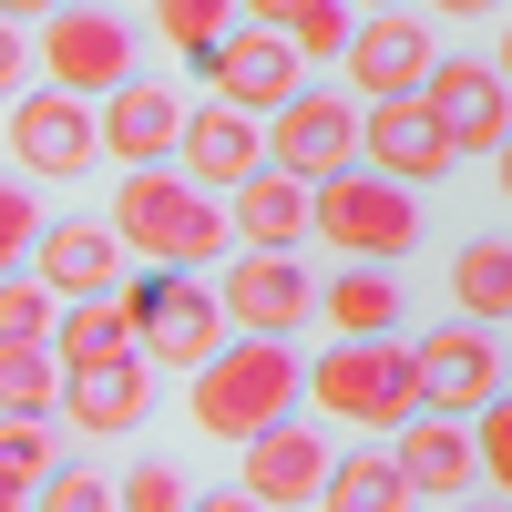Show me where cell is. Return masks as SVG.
Here are the masks:
<instances>
[{"label":"cell","instance_id":"cell-21","mask_svg":"<svg viewBox=\"0 0 512 512\" xmlns=\"http://www.w3.org/2000/svg\"><path fill=\"white\" fill-rule=\"evenodd\" d=\"M226 328H236V308H226V287H175V308H164L154 328H144V349L164 359V369H205V359H216L226 349Z\"/></svg>","mask_w":512,"mask_h":512},{"label":"cell","instance_id":"cell-27","mask_svg":"<svg viewBox=\"0 0 512 512\" xmlns=\"http://www.w3.org/2000/svg\"><path fill=\"white\" fill-rule=\"evenodd\" d=\"M52 431H41V410H11L0 420V502H41V482H52Z\"/></svg>","mask_w":512,"mask_h":512},{"label":"cell","instance_id":"cell-31","mask_svg":"<svg viewBox=\"0 0 512 512\" xmlns=\"http://www.w3.org/2000/svg\"><path fill=\"white\" fill-rule=\"evenodd\" d=\"M41 502H52V512H103V502H113V482H103V472H82V461H52Z\"/></svg>","mask_w":512,"mask_h":512},{"label":"cell","instance_id":"cell-15","mask_svg":"<svg viewBox=\"0 0 512 512\" xmlns=\"http://www.w3.org/2000/svg\"><path fill=\"white\" fill-rule=\"evenodd\" d=\"M502 62H472V52H441V72L420 82L441 113H451V134H461V154H502L512 144V93H502Z\"/></svg>","mask_w":512,"mask_h":512},{"label":"cell","instance_id":"cell-35","mask_svg":"<svg viewBox=\"0 0 512 512\" xmlns=\"http://www.w3.org/2000/svg\"><path fill=\"white\" fill-rule=\"evenodd\" d=\"M308 0H246V21H297Z\"/></svg>","mask_w":512,"mask_h":512},{"label":"cell","instance_id":"cell-38","mask_svg":"<svg viewBox=\"0 0 512 512\" xmlns=\"http://www.w3.org/2000/svg\"><path fill=\"white\" fill-rule=\"evenodd\" d=\"M502 72H512V21H502Z\"/></svg>","mask_w":512,"mask_h":512},{"label":"cell","instance_id":"cell-6","mask_svg":"<svg viewBox=\"0 0 512 512\" xmlns=\"http://www.w3.org/2000/svg\"><path fill=\"white\" fill-rule=\"evenodd\" d=\"M267 154L297 164V175H338V164L369 154V93H328V82H308V93H287L267 113Z\"/></svg>","mask_w":512,"mask_h":512},{"label":"cell","instance_id":"cell-33","mask_svg":"<svg viewBox=\"0 0 512 512\" xmlns=\"http://www.w3.org/2000/svg\"><path fill=\"white\" fill-rule=\"evenodd\" d=\"M472 431H482V482H502V492H512V390L472 420Z\"/></svg>","mask_w":512,"mask_h":512},{"label":"cell","instance_id":"cell-3","mask_svg":"<svg viewBox=\"0 0 512 512\" xmlns=\"http://www.w3.org/2000/svg\"><path fill=\"white\" fill-rule=\"evenodd\" d=\"M308 400L318 420H359V431H400L410 410H431V369L400 328L379 338H328V359H308Z\"/></svg>","mask_w":512,"mask_h":512},{"label":"cell","instance_id":"cell-2","mask_svg":"<svg viewBox=\"0 0 512 512\" xmlns=\"http://www.w3.org/2000/svg\"><path fill=\"white\" fill-rule=\"evenodd\" d=\"M308 400V359L287 349L277 328H236L216 359L195 369V431H216V441H256V431H277V420Z\"/></svg>","mask_w":512,"mask_h":512},{"label":"cell","instance_id":"cell-7","mask_svg":"<svg viewBox=\"0 0 512 512\" xmlns=\"http://www.w3.org/2000/svg\"><path fill=\"white\" fill-rule=\"evenodd\" d=\"M41 72L103 103L113 82H134V21H123V11H82V0H62V11L41 21Z\"/></svg>","mask_w":512,"mask_h":512},{"label":"cell","instance_id":"cell-25","mask_svg":"<svg viewBox=\"0 0 512 512\" xmlns=\"http://www.w3.org/2000/svg\"><path fill=\"white\" fill-rule=\"evenodd\" d=\"M328 502H349V512H390V502H420V482H410L400 441H390V451H349V461L328 472Z\"/></svg>","mask_w":512,"mask_h":512},{"label":"cell","instance_id":"cell-4","mask_svg":"<svg viewBox=\"0 0 512 512\" xmlns=\"http://www.w3.org/2000/svg\"><path fill=\"white\" fill-rule=\"evenodd\" d=\"M318 236L338 256H400L420 246V185H400L390 164H338V175H318Z\"/></svg>","mask_w":512,"mask_h":512},{"label":"cell","instance_id":"cell-8","mask_svg":"<svg viewBox=\"0 0 512 512\" xmlns=\"http://www.w3.org/2000/svg\"><path fill=\"white\" fill-rule=\"evenodd\" d=\"M369 164H390L400 185H441L461 164V134L431 93H369Z\"/></svg>","mask_w":512,"mask_h":512},{"label":"cell","instance_id":"cell-9","mask_svg":"<svg viewBox=\"0 0 512 512\" xmlns=\"http://www.w3.org/2000/svg\"><path fill=\"white\" fill-rule=\"evenodd\" d=\"M216 287H226L236 328H277V338H297V328L318 318V277L297 267L287 246H236L226 267H216Z\"/></svg>","mask_w":512,"mask_h":512},{"label":"cell","instance_id":"cell-1","mask_svg":"<svg viewBox=\"0 0 512 512\" xmlns=\"http://www.w3.org/2000/svg\"><path fill=\"white\" fill-rule=\"evenodd\" d=\"M113 226L134 236V256H164V267H226V256L246 246L236 195H216L185 154H175V164H123Z\"/></svg>","mask_w":512,"mask_h":512},{"label":"cell","instance_id":"cell-26","mask_svg":"<svg viewBox=\"0 0 512 512\" xmlns=\"http://www.w3.org/2000/svg\"><path fill=\"white\" fill-rule=\"evenodd\" d=\"M236 11H246V0H154V31L175 41V62H195V72H205V62L226 52Z\"/></svg>","mask_w":512,"mask_h":512},{"label":"cell","instance_id":"cell-17","mask_svg":"<svg viewBox=\"0 0 512 512\" xmlns=\"http://www.w3.org/2000/svg\"><path fill=\"white\" fill-rule=\"evenodd\" d=\"M123 256H134V236H123L113 216H52L41 246H31V267L62 297H93V287H123Z\"/></svg>","mask_w":512,"mask_h":512},{"label":"cell","instance_id":"cell-29","mask_svg":"<svg viewBox=\"0 0 512 512\" xmlns=\"http://www.w3.org/2000/svg\"><path fill=\"white\" fill-rule=\"evenodd\" d=\"M287 31H297V52H308V62H349V41H359V0H308Z\"/></svg>","mask_w":512,"mask_h":512},{"label":"cell","instance_id":"cell-23","mask_svg":"<svg viewBox=\"0 0 512 512\" xmlns=\"http://www.w3.org/2000/svg\"><path fill=\"white\" fill-rule=\"evenodd\" d=\"M451 297H461V318H482V328L502 318L512 328V246L502 236H461L451 246Z\"/></svg>","mask_w":512,"mask_h":512},{"label":"cell","instance_id":"cell-20","mask_svg":"<svg viewBox=\"0 0 512 512\" xmlns=\"http://www.w3.org/2000/svg\"><path fill=\"white\" fill-rule=\"evenodd\" d=\"M400 308H410V287L390 277V256H349V267L318 287V318H328L338 338H379V328H400Z\"/></svg>","mask_w":512,"mask_h":512},{"label":"cell","instance_id":"cell-10","mask_svg":"<svg viewBox=\"0 0 512 512\" xmlns=\"http://www.w3.org/2000/svg\"><path fill=\"white\" fill-rule=\"evenodd\" d=\"M205 82L226 103H246V113H277L287 93H308V52H297L287 21H256V31H226V52L205 62Z\"/></svg>","mask_w":512,"mask_h":512},{"label":"cell","instance_id":"cell-36","mask_svg":"<svg viewBox=\"0 0 512 512\" xmlns=\"http://www.w3.org/2000/svg\"><path fill=\"white\" fill-rule=\"evenodd\" d=\"M441 21H482V11H502V0H431Z\"/></svg>","mask_w":512,"mask_h":512},{"label":"cell","instance_id":"cell-34","mask_svg":"<svg viewBox=\"0 0 512 512\" xmlns=\"http://www.w3.org/2000/svg\"><path fill=\"white\" fill-rule=\"evenodd\" d=\"M62 0H0V21H52Z\"/></svg>","mask_w":512,"mask_h":512},{"label":"cell","instance_id":"cell-12","mask_svg":"<svg viewBox=\"0 0 512 512\" xmlns=\"http://www.w3.org/2000/svg\"><path fill=\"white\" fill-rule=\"evenodd\" d=\"M185 123H195V103L175 93V82H154V72H134V82H113V93H103V144H113V164H175V154H185Z\"/></svg>","mask_w":512,"mask_h":512},{"label":"cell","instance_id":"cell-16","mask_svg":"<svg viewBox=\"0 0 512 512\" xmlns=\"http://www.w3.org/2000/svg\"><path fill=\"white\" fill-rule=\"evenodd\" d=\"M400 461H410V482H420V502H451V492H472L482 482V431H472V420H461V410H410L400 420Z\"/></svg>","mask_w":512,"mask_h":512},{"label":"cell","instance_id":"cell-5","mask_svg":"<svg viewBox=\"0 0 512 512\" xmlns=\"http://www.w3.org/2000/svg\"><path fill=\"white\" fill-rule=\"evenodd\" d=\"M11 154H21V175L62 185V175H93V154H113V144H103L93 93H72V82L41 72V93H21V103H11Z\"/></svg>","mask_w":512,"mask_h":512},{"label":"cell","instance_id":"cell-19","mask_svg":"<svg viewBox=\"0 0 512 512\" xmlns=\"http://www.w3.org/2000/svg\"><path fill=\"white\" fill-rule=\"evenodd\" d=\"M185 164H195L216 195H236L256 164H267V134H256V113H246V103H226V93H216V103H195V123H185Z\"/></svg>","mask_w":512,"mask_h":512},{"label":"cell","instance_id":"cell-13","mask_svg":"<svg viewBox=\"0 0 512 512\" xmlns=\"http://www.w3.org/2000/svg\"><path fill=\"white\" fill-rule=\"evenodd\" d=\"M154 349H134V359H103V369H72V400H62V420L82 441H123V431H144L154 420Z\"/></svg>","mask_w":512,"mask_h":512},{"label":"cell","instance_id":"cell-30","mask_svg":"<svg viewBox=\"0 0 512 512\" xmlns=\"http://www.w3.org/2000/svg\"><path fill=\"white\" fill-rule=\"evenodd\" d=\"M41 226H52V216H41V195H31V185H0V267H11V256H31Z\"/></svg>","mask_w":512,"mask_h":512},{"label":"cell","instance_id":"cell-28","mask_svg":"<svg viewBox=\"0 0 512 512\" xmlns=\"http://www.w3.org/2000/svg\"><path fill=\"white\" fill-rule=\"evenodd\" d=\"M62 308H72V297L31 267V277H11V287H0V338H52V328H62Z\"/></svg>","mask_w":512,"mask_h":512},{"label":"cell","instance_id":"cell-22","mask_svg":"<svg viewBox=\"0 0 512 512\" xmlns=\"http://www.w3.org/2000/svg\"><path fill=\"white\" fill-rule=\"evenodd\" d=\"M52 338H62L72 369H103V359H134V349H144V318H134V297H103V287H93V297H72V308H62Z\"/></svg>","mask_w":512,"mask_h":512},{"label":"cell","instance_id":"cell-11","mask_svg":"<svg viewBox=\"0 0 512 512\" xmlns=\"http://www.w3.org/2000/svg\"><path fill=\"white\" fill-rule=\"evenodd\" d=\"M431 72H441V41L420 31L410 0H390V11H359V41H349V93H420Z\"/></svg>","mask_w":512,"mask_h":512},{"label":"cell","instance_id":"cell-39","mask_svg":"<svg viewBox=\"0 0 512 512\" xmlns=\"http://www.w3.org/2000/svg\"><path fill=\"white\" fill-rule=\"evenodd\" d=\"M359 11H390V0H359Z\"/></svg>","mask_w":512,"mask_h":512},{"label":"cell","instance_id":"cell-24","mask_svg":"<svg viewBox=\"0 0 512 512\" xmlns=\"http://www.w3.org/2000/svg\"><path fill=\"white\" fill-rule=\"evenodd\" d=\"M0 400H11V410H62L72 400L62 338H0Z\"/></svg>","mask_w":512,"mask_h":512},{"label":"cell","instance_id":"cell-18","mask_svg":"<svg viewBox=\"0 0 512 512\" xmlns=\"http://www.w3.org/2000/svg\"><path fill=\"white\" fill-rule=\"evenodd\" d=\"M328 472H338V451H328L297 410L277 420V431L246 441V492H256V502H328Z\"/></svg>","mask_w":512,"mask_h":512},{"label":"cell","instance_id":"cell-32","mask_svg":"<svg viewBox=\"0 0 512 512\" xmlns=\"http://www.w3.org/2000/svg\"><path fill=\"white\" fill-rule=\"evenodd\" d=\"M123 502H134V512H175L185 472H175V461H134V472H123Z\"/></svg>","mask_w":512,"mask_h":512},{"label":"cell","instance_id":"cell-37","mask_svg":"<svg viewBox=\"0 0 512 512\" xmlns=\"http://www.w3.org/2000/svg\"><path fill=\"white\" fill-rule=\"evenodd\" d=\"M492 164H502V205H512V144H502V154H492Z\"/></svg>","mask_w":512,"mask_h":512},{"label":"cell","instance_id":"cell-14","mask_svg":"<svg viewBox=\"0 0 512 512\" xmlns=\"http://www.w3.org/2000/svg\"><path fill=\"white\" fill-rule=\"evenodd\" d=\"M420 369H431V400L461 410V420H482V410L502 400V349H492V328H482V318L420 328Z\"/></svg>","mask_w":512,"mask_h":512}]
</instances>
